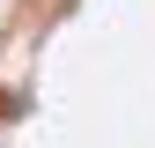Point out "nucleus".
I'll return each mask as SVG.
<instances>
[{"label": "nucleus", "mask_w": 155, "mask_h": 148, "mask_svg": "<svg viewBox=\"0 0 155 148\" xmlns=\"http://www.w3.org/2000/svg\"><path fill=\"white\" fill-rule=\"evenodd\" d=\"M0 148H155V119H133V126L59 119V96L45 82V45L22 15L8 67H0Z\"/></svg>", "instance_id": "nucleus-1"}]
</instances>
